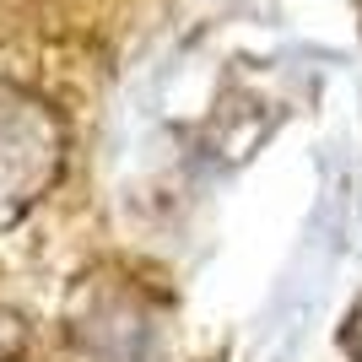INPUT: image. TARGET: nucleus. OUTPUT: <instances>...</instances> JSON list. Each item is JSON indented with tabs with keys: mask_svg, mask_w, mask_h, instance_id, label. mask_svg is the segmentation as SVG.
Segmentation results:
<instances>
[{
	"mask_svg": "<svg viewBox=\"0 0 362 362\" xmlns=\"http://www.w3.org/2000/svg\"><path fill=\"white\" fill-rule=\"evenodd\" d=\"M60 173V130L38 103L0 92V227L16 222Z\"/></svg>",
	"mask_w": 362,
	"mask_h": 362,
	"instance_id": "nucleus-1",
	"label": "nucleus"
}]
</instances>
